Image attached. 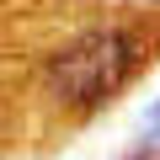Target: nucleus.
Returning a JSON list of instances; mask_svg holds the SVG:
<instances>
[{"label":"nucleus","instance_id":"7ed1b4c3","mask_svg":"<svg viewBox=\"0 0 160 160\" xmlns=\"http://www.w3.org/2000/svg\"><path fill=\"white\" fill-rule=\"evenodd\" d=\"M149 6H160V0H149Z\"/></svg>","mask_w":160,"mask_h":160},{"label":"nucleus","instance_id":"f257e3e1","mask_svg":"<svg viewBox=\"0 0 160 160\" xmlns=\"http://www.w3.org/2000/svg\"><path fill=\"white\" fill-rule=\"evenodd\" d=\"M160 53V6L0 0V160H32L107 112Z\"/></svg>","mask_w":160,"mask_h":160},{"label":"nucleus","instance_id":"f03ea898","mask_svg":"<svg viewBox=\"0 0 160 160\" xmlns=\"http://www.w3.org/2000/svg\"><path fill=\"white\" fill-rule=\"evenodd\" d=\"M149 144H160V112H155V123H149Z\"/></svg>","mask_w":160,"mask_h":160}]
</instances>
